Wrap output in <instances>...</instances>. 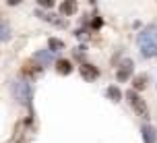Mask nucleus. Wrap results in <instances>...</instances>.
<instances>
[{
  "label": "nucleus",
  "instance_id": "1",
  "mask_svg": "<svg viewBox=\"0 0 157 143\" xmlns=\"http://www.w3.org/2000/svg\"><path fill=\"white\" fill-rule=\"evenodd\" d=\"M13 93L19 104H29L31 100V85L27 81H15L13 83Z\"/></svg>",
  "mask_w": 157,
  "mask_h": 143
},
{
  "label": "nucleus",
  "instance_id": "2",
  "mask_svg": "<svg viewBox=\"0 0 157 143\" xmlns=\"http://www.w3.org/2000/svg\"><path fill=\"white\" fill-rule=\"evenodd\" d=\"M147 44H157V25H149L139 33V46H147Z\"/></svg>",
  "mask_w": 157,
  "mask_h": 143
},
{
  "label": "nucleus",
  "instance_id": "3",
  "mask_svg": "<svg viewBox=\"0 0 157 143\" xmlns=\"http://www.w3.org/2000/svg\"><path fill=\"white\" fill-rule=\"evenodd\" d=\"M126 97H128V102L132 104V108L139 112L141 116H145V118L149 116V112H147V106L143 104V100L139 97V93H136V91H128V93H126Z\"/></svg>",
  "mask_w": 157,
  "mask_h": 143
},
{
  "label": "nucleus",
  "instance_id": "4",
  "mask_svg": "<svg viewBox=\"0 0 157 143\" xmlns=\"http://www.w3.org/2000/svg\"><path fill=\"white\" fill-rule=\"evenodd\" d=\"M132 69H134V62L130 60V58H126L124 62L120 64V69H118V73H116L118 81H126L128 77H130V73H132Z\"/></svg>",
  "mask_w": 157,
  "mask_h": 143
},
{
  "label": "nucleus",
  "instance_id": "5",
  "mask_svg": "<svg viewBox=\"0 0 157 143\" xmlns=\"http://www.w3.org/2000/svg\"><path fill=\"white\" fill-rule=\"evenodd\" d=\"M33 60L37 64H41V66H46V64L52 62V52H50V50H37V52L33 54Z\"/></svg>",
  "mask_w": 157,
  "mask_h": 143
},
{
  "label": "nucleus",
  "instance_id": "6",
  "mask_svg": "<svg viewBox=\"0 0 157 143\" xmlns=\"http://www.w3.org/2000/svg\"><path fill=\"white\" fill-rule=\"evenodd\" d=\"M141 133H143L145 143H157V133H155V129L151 127V125H145V127L141 129Z\"/></svg>",
  "mask_w": 157,
  "mask_h": 143
},
{
  "label": "nucleus",
  "instance_id": "7",
  "mask_svg": "<svg viewBox=\"0 0 157 143\" xmlns=\"http://www.w3.org/2000/svg\"><path fill=\"white\" fill-rule=\"evenodd\" d=\"M81 75H83V79H87V81H93V79H97V69L95 66H91V64H83L81 66Z\"/></svg>",
  "mask_w": 157,
  "mask_h": 143
},
{
  "label": "nucleus",
  "instance_id": "8",
  "mask_svg": "<svg viewBox=\"0 0 157 143\" xmlns=\"http://www.w3.org/2000/svg\"><path fill=\"white\" fill-rule=\"evenodd\" d=\"M56 71L60 73V75H71L72 73V64H71V60H58L56 62Z\"/></svg>",
  "mask_w": 157,
  "mask_h": 143
},
{
  "label": "nucleus",
  "instance_id": "9",
  "mask_svg": "<svg viewBox=\"0 0 157 143\" xmlns=\"http://www.w3.org/2000/svg\"><path fill=\"white\" fill-rule=\"evenodd\" d=\"M141 56H145V58H153V56H157V44L141 46Z\"/></svg>",
  "mask_w": 157,
  "mask_h": 143
},
{
  "label": "nucleus",
  "instance_id": "10",
  "mask_svg": "<svg viewBox=\"0 0 157 143\" xmlns=\"http://www.w3.org/2000/svg\"><path fill=\"white\" fill-rule=\"evenodd\" d=\"M58 8H60L62 15H72V13L77 10V4H75V0H68V2H62Z\"/></svg>",
  "mask_w": 157,
  "mask_h": 143
},
{
  "label": "nucleus",
  "instance_id": "11",
  "mask_svg": "<svg viewBox=\"0 0 157 143\" xmlns=\"http://www.w3.org/2000/svg\"><path fill=\"white\" fill-rule=\"evenodd\" d=\"M8 38H10V27H8V23H4L0 19V42H6Z\"/></svg>",
  "mask_w": 157,
  "mask_h": 143
},
{
  "label": "nucleus",
  "instance_id": "12",
  "mask_svg": "<svg viewBox=\"0 0 157 143\" xmlns=\"http://www.w3.org/2000/svg\"><path fill=\"white\" fill-rule=\"evenodd\" d=\"M105 95L112 97L114 102H120V100H122V91H120L118 87H108V89H105Z\"/></svg>",
  "mask_w": 157,
  "mask_h": 143
},
{
  "label": "nucleus",
  "instance_id": "13",
  "mask_svg": "<svg viewBox=\"0 0 157 143\" xmlns=\"http://www.w3.org/2000/svg\"><path fill=\"white\" fill-rule=\"evenodd\" d=\"M134 91H139V89H145L147 87V75H139V77H134Z\"/></svg>",
  "mask_w": 157,
  "mask_h": 143
},
{
  "label": "nucleus",
  "instance_id": "14",
  "mask_svg": "<svg viewBox=\"0 0 157 143\" xmlns=\"http://www.w3.org/2000/svg\"><path fill=\"white\" fill-rule=\"evenodd\" d=\"M48 46H50V52H52V50H62L64 44H62L60 40H56V38H52V40L48 42Z\"/></svg>",
  "mask_w": 157,
  "mask_h": 143
},
{
  "label": "nucleus",
  "instance_id": "15",
  "mask_svg": "<svg viewBox=\"0 0 157 143\" xmlns=\"http://www.w3.org/2000/svg\"><path fill=\"white\" fill-rule=\"evenodd\" d=\"M39 4H41V6H52L54 2H52V0H39Z\"/></svg>",
  "mask_w": 157,
  "mask_h": 143
}]
</instances>
